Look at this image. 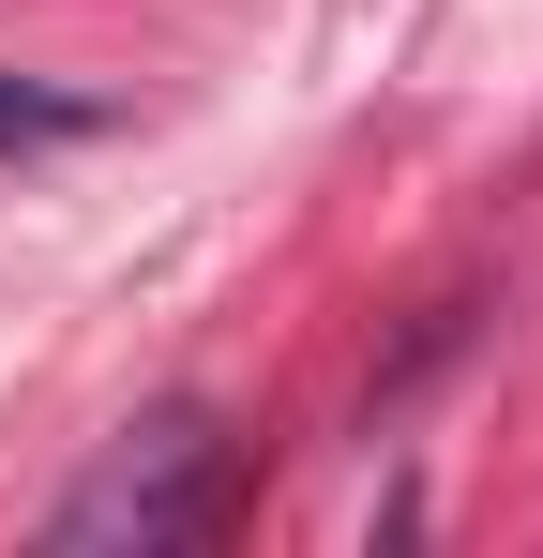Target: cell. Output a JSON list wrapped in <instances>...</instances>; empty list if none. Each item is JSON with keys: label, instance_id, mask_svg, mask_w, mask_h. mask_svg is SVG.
Wrapping results in <instances>:
<instances>
[{"label": "cell", "instance_id": "cell-1", "mask_svg": "<svg viewBox=\"0 0 543 558\" xmlns=\"http://www.w3.org/2000/svg\"><path fill=\"white\" fill-rule=\"evenodd\" d=\"M212 498H227V423L212 408H152V423H121L90 483L46 513V544L61 558H167L212 529Z\"/></svg>", "mask_w": 543, "mask_h": 558}, {"label": "cell", "instance_id": "cell-2", "mask_svg": "<svg viewBox=\"0 0 543 558\" xmlns=\"http://www.w3.org/2000/svg\"><path fill=\"white\" fill-rule=\"evenodd\" d=\"M106 106L90 92H46V76H0V151H61V136H90Z\"/></svg>", "mask_w": 543, "mask_h": 558}]
</instances>
